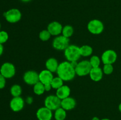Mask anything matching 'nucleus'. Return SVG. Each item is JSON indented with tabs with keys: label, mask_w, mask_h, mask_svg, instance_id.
<instances>
[{
	"label": "nucleus",
	"mask_w": 121,
	"mask_h": 120,
	"mask_svg": "<svg viewBox=\"0 0 121 120\" xmlns=\"http://www.w3.org/2000/svg\"><path fill=\"white\" fill-rule=\"evenodd\" d=\"M56 73L57 76L64 81H72L76 75L74 67L70 62L67 61L59 64Z\"/></svg>",
	"instance_id": "obj_1"
},
{
	"label": "nucleus",
	"mask_w": 121,
	"mask_h": 120,
	"mask_svg": "<svg viewBox=\"0 0 121 120\" xmlns=\"http://www.w3.org/2000/svg\"><path fill=\"white\" fill-rule=\"evenodd\" d=\"M65 56L69 62L78 61L81 56L80 52V47L75 45H69L64 51Z\"/></svg>",
	"instance_id": "obj_2"
},
{
	"label": "nucleus",
	"mask_w": 121,
	"mask_h": 120,
	"mask_svg": "<svg viewBox=\"0 0 121 120\" xmlns=\"http://www.w3.org/2000/svg\"><path fill=\"white\" fill-rule=\"evenodd\" d=\"M92 67L88 60H83L78 62L75 67L76 74L79 76L89 75Z\"/></svg>",
	"instance_id": "obj_3"
},
{
	"label": "nucleus",
	"mask_w": 121,
	"mask_h": 120,
	"mask_svg": "<svg viewBox=\"0 0 121 120\" xmlns=\"http://www.w3.org/2000/svg\"><path fill=\"white\" fill-rule=\"evenodd\" d=\"M4 16L8 22L15 24L21 20L22 14L17 8H11L4 13Z\"/></svg>",
	"instance_id": "obj_4"
},
{
	"label": "nucleus",
	"mask_w": 121,
	"mask_h": 120,
	"mask_svg": "<svg viewBox=\"0 0 121 120\" xmlns=\"http://www.w3.org/2000/svg\"><path fill=\"white\" fill-rule=\"evenodd\" d=\"M87 29L89 32L93 35H99L104 32V25L101 21L94 19L87 24Z\"/></svg>",
	"instance_id": "obj_5"
},
{
	"label": "nucleus",
	"mask_w": 121,
	"mask_h": 120,
	"mask_svg": "<svg viewBox=\"0 0 121 120\" xmlns=\"http://www.w3.org/2000/svg\"><path fill=\"white\" fill-rule=\"evenodd\" d=\"M69 38L60 35L56 36L52 42V46L55 49L58 51H65L69 45Z\"/></svg>",
	"instance_id": "obj_6"
},
{
	"label": "nucleus",
	"mask_w": 121,
	"mask_h": 120,
	"mask_svg": "<svg viewBox=\"0 0 121 120\" xmlns=\"http://www.w3.org/2000/svg\"><path fill=\"white\" fill-rule=\"evenodd\" d=\"M61 101L56 95H50L47 96L44 100V107L52 111H56L61 107Z\"/></svg>",
	"instance_id": "obj_7"
},
{
	"label": "nucleus",
	"mask_w": 121,
	"mask_h": 120,
	"mask_svg": "<svg viewBox=\"0 0 121 120\" xmlns=\"http://www.w3.org/2000/svg\"><path fill=\"white\" fill-rule=\"evenodd\" d=\"M0 73L6 79L11 78L16 73L15 66L11 62H4L0 67Z\"/></svg>",
	"instance_id": "obj_8"
},
{
	"label": "nucleus",
	"mask_w": 121,
	"mask_h": 120,
	"mask_svg": "<svg viewBox=\"0 0 121 120\" xmlns=\"http://www.w3.org/2000/svg\"><path fill=\"white\" fill-rule=\"evenodd\" d=\"M118 58L117 52L113 49L105 51L101 56V61L104 64H113Z\"/></svg>",
	"instance_id": "obj_9"
},
{
	"label": "nucleus",
	"mask_w": 121,
	"mask_h": 120,
	"mask_svg": "<svg viewBox=\"0 0 121 120\" xmlns=\"http://www.w3.org/2000/svg\"><path fill=\"white\" fill-rule=\"evenodd\" d=\"M23 80L29 85H34L39 82V74L35 71H27L23 75Z\"/></svg>",
	"instance_id": "obj_10"
},
{
	"label": "nucleus",
	"mask_w": 121,
	"mask_h": 120,
	"mask_svg": "<svg viewBox=\"0 0 121 120\" xmlns=\"http://www.w3.org/2000/svg\"><path fill=\"white\" fill-rule=\"evenodd\" d=\"M24 100L20 96L13 97L9 102V107L14 112H19L24 107Z\"/></svg>",
	"instance_id": "obj_11"
},
{
	"label": "nucleus",
	"mask_w": 121,
	"mask_h": 120,
	"mask_svg": "<svg viewBox=\"0 0 121 120\" xmlns=\"http://www.w3.org/2000/svg\"><path fill=\"white\" fill-rule=\"evenodd\" d=\"M37 118L39 120H52L53 117L52 111L47 107H41L36 112Z\"/></svg>",
	"instance_id": "obj_12"
},
{
	"label": "nucleus",
	"mask_w": 121,
	"mask_h": 120,
	"mask_svg": "<svg viewBox=\"0 0 121 120\" xmlns=\"http://www.w3.org/2000/svg\"><path fill=\"white\" fill-rule=\"evenodd\" d=\"M63 26L58 21H53L47 26V29L49 31L52 36H58L62 32Z\"/></svg>",
	"instance_id": "obj_13"
},
{
	"label": "nucleus",
	"mask_w": 121,
	"mask_h": 120,
	"mask_svg": "<svg viewBox=\"0 0 121 120\" xmlns=\"http://www.w3.org/2000/svg\"><path fill=\"white\" fill-rule=\"evenodd\" d=\"M53 78V73L47 69L41 71L39 73V81L44 85L51 84Z\"/></svg>",
	"instance_id": "obj_14"
},
{
	"label": "nucleus",
	"mask_w": 121,
	"mask_h": 120,
	"mask_svg": "<svg viewBox=\"0 0 121 120\" xmlns=\"http://www.w3.org/2000/svg\"><path fill=\"white\" fill-rule=\"evenodd\" d=\"M76 105V101L73 97L69 96L61 100V107L66 111H70L74 109Z\"/></svg>",
	"instance_id": "obj_15"
},
{
	"label": "nucleus",
	"mask_w": 121,
	"mask_h": 120,
	"mask_svg": "<svg viewBox=\"0 0 121 120\" xmlns=\"http://www.w3.org/2000/svg\"><path fill=\"white\" fill-rule=\"evenodd\" d=\"M89 76L91 80L95 82L100 81L102 79L103 76H104L103 69L100 67L92 68L89 74Z\"/></svg>",
	"instance_id": "obj_16"
},
{
	"label": "nucleus",
	"mask_w": 121,
	"mask_h": 120,
	"mask_svg": "<svg viewBox=\"0 0 121 120\" xmlns=\"http://www.w3.org/2000/svg\"><path fill=\"white\" fill-rule=\"evenodd\" d=\"M71 90L69 86L65 85H63L56 89V95L58 96V98L60 99L61 100H63V99L69 97L70 96V95Z\"/></svg>",
	"instance_id": "obj_17"
},
{
	"label": "nucleus",
	"mask_w": 121,
	"mask_h": 120,
	"mask_svg": "<svg viewBox=\"0 0 121 120\" xmlns=\"http://www.w3.org/2000/svg\"><path fill=\"white\" fill-rule=\"evenodd\" d=\"M46 67L47 70L50 71L52 73L56 72L59 67V64L57 60L54 58H50L46 61Z\"/></svg>",
	"instance_id": "obj_18"
},
{
	"label": "nucleus",
	"mask_w": 121,
	"mask_h": 120,
	"mask_svg": "<svg viewBox=\"0 0 121 120\" xmlns=\"http://www.w3.org/2000/svg\"><path fill=\"white\" fill-rule=\"evenodd\" d=\"M80 52L81 56L87 57L91 56L93 53V48L88 45H84L80 47Z\"/></svg>",
	"instance_id": "obj_19"
},
{
	"label": "nucleus",
	"mask_w": 121,
	"mask_h": 120,
	"mask_svg": "<svg viewBox=\"0 0 121 120\" xmlns=\"http://www.w3.org/2000/svg\"><path fill=\"white\" fill-rule=\"evenodd\" d=\"M54 111L55 112H54V116L56 120H65L66 119L67 114H66V111L63 108L60 107Z\"/></svg>",
	"instance_id": "obj_20"
},
{
	"label": "nucleus",
	"mask_w": 121,
	"mask_h": 120,
	"mask_svg": "<svg viewBox=\"0 0 121 120\" xmlns=\"http://www.w3.org/2000/svg\"><path fill=\"white\" fill-rule=\"evenodd\" d=\"M33 91L35 95H41L44 93L45 90L44 85L41 83V82H38L33 85Z\"/></svg>",
	"instance_id": "obj_21"
},
{
	"label": "nucleus",
	"mask_w": 121,
	"mask_h": 120,
	"mask_svg": "<svg viewBox=\"0 0 121 120\" xmlns=\"http://www.w3.org/2000/svg\"><path fill=\"white\" fill-rule=\"evenodd\" d=\"M22 88L18 84H14L11 87L10 93L13 97L20 96L22 94Z\"/></svg>",
	"instance_id": "obj_22"
},
{
	"label": "nucleus",
	"mask_w": 121,
	"mask_h": 120,
	"mask_svg": "<svg viewBox=\"0 0 121 120\" xmlns=\"http://www.w3.org/2000/svg\"><path fill=\"white\" fill-rule=\"evenodd\" d=\"M73 32H74V29L73 27L70 25H66L63 27L61 35L67 38H70L73 35Z\"/></svg>",
	"instance_id": "obj_23"
},
{
	"label": "nucleus",
	"mask_w": 121,
	"mask_h": 120,
	"mask_svg": "<svg viewBox=\"0 0 121 120\" xmlns=\"http://www.w3.org/2000/svg\"><path fill=\"white\" fill-rule=\"evenodd\" d=\"M64 81L61 78H60L59 76H56V77L53 78V80H52V82H51V85L53 89H57L61 86L63 85Z\"/></svg>",
	"instance_id": "obj_24"
},
{
	"label": "nucleus",
	"mask_w": 121,
	"mask_h": 120,
	"mask_svg": "<svg viewBox=\"0 0 121 120\" xmlns=\"http://www.w3.org/2000/svg\"><path fill=\"white\" fill-rule=\"evenodd\" d=\"M89 62L92 68H97L100 66L101 59L97 55H93L90 58Z\"/></svg>",
	"instance_id": "obj_25"
},
{
	"label": "nucleus",
	"mask_w": 121,
	"mask_h": 120,
	"mask_svg": "<svg viewBox=\"0 0 121 120\" xmlns=\"http://www.w3.org/2000/svg\"><path fill=\"white\" fill-rule=\"evenodd\" d=\"M52 35L47 29L42 30L39 34V38L42 41H47L50 40Z\"/></svg>",
	"instance_id": "obj_26"
},
{
	"label": "nucleus",
	"mask_w": 121,
	"mask_h": 120,
	"mask_svg": "<svg viewBox=\"0 0 121 120\" xmlns=\"http://www.w3.org/2000/svg\"><path fill=\"white\" fill-rule=\"evenodd\" d=\"M113 67L112 64H104L103 72L105 75H111L113 71Z\"/></svg>",
	"instance_id": "obj_27"
},
{
	"label": "nucleus",
	"mask_w": 121,
	"mask_h": 120,
	"mask_svg": "<svg viewBox=\"0 0 121 120\" xmlns=\"http://www.w3.org/2000/svg\"><path fill=\"white\" fill-rule=\"evenodd\" d=\"M9 38V35L7 32L5 31H0V44H3L7 42Z\"/></svg>",
	"instance_id": "obj_28"
},
{
	"label": "nucleus",
	"mask_w": 121,
	"mask_h": 120,
	"mask_svg": "<svg viewBox=\"0 0 121 120\" xmlns=\"http://www.w3.org/2000/svg\"><path fill=\"white\" fill-rule=\"evenodd\" d=\"M6 85V78L0 73V89L5 88Z\"/></svg>",
	"instance_id": "obj_29"
},
{
	"label": "nucleus",
	"mask_w": 121,
	"mask_h": 120,
	"mask_svg": "<svg viewBox=\"0 0 121 120\" xmlns=\"http://www.w3.org/2000/svg\"><path fill=\"white\" fill-rule=\"evenodd\" d=\"M44 87H45V90H46V91H50L52 89V87L51 84L44 85Z\"/></svg>",
	"instance_id": "obj_30"
},
{
	"label": "nucleus",
	"mask_w": 121,
	"mask_h": 120,
	"mask_svg": "<svg viewBox=\"0 0 121 120\" xmlns=\"http://www.w3.org/2000/svg\"><path fill=\"white\" fill-rule=\"evenodd\" d=\"M4 52V47L2 45V44H0V56L2 55Z\"/></svg>",
	"instance_id": "obj_31"
},
{
	"label": "nucleus",
	"mask_w": 121,
	"mask_h": 120,
	"mask_svg": "<svg viewBox=\"0 0 121 120\" xmlns=\"http://www.w3.org/2000/svg\"><path fill=\"white\" fill-rule=\"evenodd\" d=\"M92 120H100L99 118L97 117V116H94V117L92 119Z\"/></svg>",
	"instance_id": "obj_32"
},
{
	"label": "nucleus",
	"mask_w": 121,
	"mask_h": 120,
	"mask_svg": "<svg viewBox=\"0 0 121 120\" xmlns=\"http://www.w3.org/2000/svg\"><path fill=\"white\" fill-rule=\"evenodd\" d=\"M20 1H21L22 2H30V1H31V0H20Z\"/></svg>",
	"instance_id": "obj_33"
},
{
	"label": "nucleus",
	"mask_w": 121,
	"mask_h": 120,
	"mask_svg": "<svg viewBox=\"0 0 121 120\" xmlns=\"http://www.w3.org/2000/svg\"><path fill=\"white\" fill-rule=\"evenodd\" d=\"M118 109H119V111L121 112V102L119 104V106H118Z\"/></svg>",
	"instance_id": "obj_34"
},
{
	"label": "nucleus",
	"mask_w": 121,
	"mask_h": 120,
	"mask_svg": "<svg viewBox=\"0 0 121 120\" xmlns=\"http://www.w3.org/2000/svg\"><path fill=\"white\" fill-rule=\"evenodd\" d=\"M109 120V119L108 118H104V119H102V120Z\"/></svg>",
	"instance_id": "obj_35"
},
{
	"label": "nucleus",
	"mask_w": 121,
	"mask_h": 120,
	"mask_svg": "<svg viewBox=\"0 0 121 120\" xmlns=\"http://www.w3.org/2000/svg\"><path fill=\"white\" fill-rule=\"evenodd\" d=\"M1 22H0V31H1Z\"/></svg>",
	"instance_id": "obj_36"
}]
</instances>
